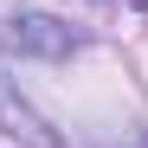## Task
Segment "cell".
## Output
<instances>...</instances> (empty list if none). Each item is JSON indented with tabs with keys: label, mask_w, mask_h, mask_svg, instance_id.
Returning <instances> with one entry per match:
<instances>
[{
	"label": "cell",
	"mask_w": 148,
	"mask_h": 148,
	"mask_svg": "<svg viewBox=\"0 0 148 148\" xmlns=\"http://www.w3.org/2000/svg\"><path fill=\"white\" fill-rule=\"evenodd\" d=\"M0 135H13L19 148H64V135L32 110V97L19 90V77L0 64Z\"/></svg>",
	"instance_id": "cell-2"
},
{
	"label": "cell",
	"mask_w": 148,
	"mask_h": 148,
	"mask_svg": "<svg viewBox=\"0 0 148 148\" xmlns=\"http://www.w3.org/2000/svg\"><path fill=\"white\" fill-rule=\"evenodd\" d=\"M0 45L19 52V58H45V64H58V58H71V52L84 45V32L64 26V19H52V13H13L7 26H0Z\"/></svg>",
	"instance_id": "cell-1"
}]
</instances>
